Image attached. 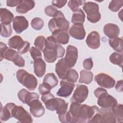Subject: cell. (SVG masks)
<instances>
[{"instance_id":"obj_1","label":"cell","mask_w":123,"mask_h":123,"mask_svg":"<svg viewBox=\"0 0 123 123\" xmlns=\"http://www.w3.org/2000/svg\"><path fill=\"white\" fill-rule=\"evenodd\" d=\"M98 110L95 105L90 106L72 102L69 111L71 115L70 123H88Z\"/></svg>"},{"instance_id":"obj_2","label":"cell","mask_w":123,"mask_h":123,"mask_svg":"<svg viewBox=\"0 0 123 123\" xmlns=\"http://www.w3.org/2000/svg\"><path fill=\"white\" fill-rule=\"evenodd\" d=\"M69 25V22L66 19L63 13L59 10L48 23L49 28L52 33L61 30L66 31Z\"/></svg>"},{"instance_id":"obj_3","label":"cell","mask_w":123,"mask_h":123,"mask_svg":"<svg viewBox=\"0 0 123 123\" xmlns=\"http://www.w3.org/2000/svg\"><path fill=\"white\" fill-rule=\"evenodd\" d=\"M16 78L20 83L30 91L35 90L37 86V80L36 77L25 70H18L16 72Z\"/></svg>"},{"instance_id":"obj_4","label":"cell","mask_w":123,"mask_h":123,"mask_svg":"<svg viewBox=\"0 0 123 123\" xmlns=\"http://www.w3.org/2000/svg\"><path fill=\"white\" fill-rule=\"evenodd\" d=\"M56 42L53 37L49 36L46 38L45 48L43 50L44 60L48 63L54 62L58 58Z\"/></svg>"},{"instance_id":"obj_5","label":"cell","mask_w":123,"mask_h":123,"mask_svg":"<svg viewBox=\"0 0 123 123\" xmlns=\"http://www.w3.org/2000/svg\"><path fill=\"white\" fill-rule=\"evenodd\" d=\"M83 10L87 14V19L92 23H96L101 18V14L99 12L98 5L95 2L88 1L84 4Z\"/></svg>"},{"instance_id":"obj_6","label":"cell","mask_w":123,"mask_h":123,"mask_svg":"<svg viewBox=\"0 0 123 123\" xmlns=\"http://www.w3.org/2000/svg\"><path fill=\"white\" fill-rule=\"evenodd\" d=\"M98 98L97 103L103 109H110L118 104L117 100L111 95L109 94L106 89H103L96 97Z\"/></svg>"},{"instance_id":"obj_7","label":"cell","mask_w":123,"mask_h":123,"mask_svg":"<svg viewBox=\"0 0 123 123\" xmlns=\"http://www.w3.org/2000/svg\"><path fill=\"white\" fill-rule=\"evenodd\" d=\"M8 45L11 48L17 50L19 54H24L26 53L30 48L28 41H24L19 36H14L9 39Z\"/></svg>"},{"instance_id":"obj_8","label":"cell","mask_w":123,"mask_h":123,"mask_svg":"<svg viewBox=\"0 0 123 123\" xmlns=\"http://www.w3.org/2000/svg\"><path fill=\"white\" fill-rule=\"evenodd\" d=\"M3 59L12 62L19 67H24L25 65V61L23 58L19 54L18 52L11 48H8L6 50L2 57H0V61Z\"/></svg>"},{"instance_id":"obj_9","label":"cell","mask_w":123,"mask_h":123,"mask_svg":"<svg viewBox=\"0 0 123 123\" xmlns=\"http://www.w3.org/2000/svg\"><path fill=\"white\" fill-rule=\"evenodd\" d=\"M12 117L19 122L30 123L33 122L31 115L22 106L15 105L12 111Z\"/></svg>"},{"instance_id":"obj_10","label":"cell","mask_w":123,"mask_h":123,"mask_svg":"<svg viewBox=\"0 0 123 123\" xmlns=\"http://www.w3.org/2000/svg\"><path fill=\"white\" fill-rule=\"evenodd\" d=\"M88 95V87L83 85H77L74 90L73 96L71 98V101L77 103H82L87 98Z\"/></svg>"},{"instance_id":"obj_11","label":"cell","mask_w":123,"mask_h":123,"mask_svg":"<svg viewBox=\"0 0 123 123\" xmlns=\"http://www.w3.org/2000/svg\"><path fill=\"white\" fill-rule=\"evenodd\" d=\"M95 80L99 86L108 89L113 87L115 84V80L112 77L102 73L96 75Z\"/></svg>"},{"instance_id":"obj_12","label":"cell","mask_w":123,"mask_h":123,"mask_svg":"<svg viewBox=\"0 0 123 123\" xmlns=\"http://www.w3.org/2000/svg\"><path fill=\"white\" fill-rule=\"evenodd\" d=\"M60 88L56 93L57 95L63 98H67L72 94L75 84L62 79L60 82Z\"/></svg>"},{"instance_id":"obj_13","label":"cell","mask_w":123,"mask_h":123,"mask_svg":"<svg viewBox=\"0 0 123 123\" xmlns=\"http://www.w3.org/2000/svg\"><path fill=\"white\" fill-rule=\"evenodd\" d=\"M78 58L77 49L72 45H69L66 49L65 57L64 58L65 62L70 68L74 67L77 61Z\"/></svg>"},{"instance_id":"obj_14","label":"cell","mask_w":123,"mask_h":123,"mask_svg":"<svg viewBox=\"0 0 123 123\" xmlns=\"http://www.w3.org/2000/svg\"><path fill=\"white\" fill-rule=\"evenodd\" d=\"M28 105L30 107L31 114L35 117H40L45 113V108L39 98L33 100Z\"/></svg>"},{"instance_id":"obj_15","label":"cell","mask_w":123,"mask_h":123,"mask_svg":"<svg viewBox=\"0 0 123 123\" xmlns=\"http://www.w3.org/2000/svg\"><path fill=\"white\" fill-rule=\"evenodd\" d=\"M12 26L15 32L20 34L28 28V22L25 16H17L13 19Z\"/></svg>"},{"instance_id":"obj_16","label":"cell","mask_w":123,"mask_h":123,"mask_svg":"<svg viewBox=\"0 0 123 123\" xmlns=\"http://www.w3.org/2000/svg\"><path fill=\"white\" fill-rule=\"evenodd\" d=\"M18 98L20 101L24 104H27L33 100L37 98H39V95L35 92H30L29 91L25 89H21L18 93Z\"/></svg>"},{"instance_id":"obj_17","label":"cell","mask_w":123,"mask_h":123,"mask_svg":"<svg viewBox=\"0 0 123 123\" xmlns=\"http://www.w3.org/2000/svg\"><path fill=\"white\" fill-rule=\"evenodd\" d=\"M71 68L64 59L62 58L56 64L55 72L60 79H65L67 72Z\"/></svg>"},{"instance_id":"obj_18","label":"cell","mask_w":123,"mask_h":123,"mask_svg":"<svg viewBox=\"0 0 123 123\" xmlns=\"http://www.w3.org/2000/svg\"><path fill=\"white\" fill-rule=\"evenodd\" d=\"M69 34L74 38L83 40L86 36V31L83 25L76 24L71 26L69 29Z\"/></svg>"},{"instance_id":"obj_19","label":"cell","mask_w":123,"mask_h":123,"mask_svg":"<svg viewBox=\"0 0 123 123\" xmlns=\"http://www.w3.org/2000/svg\"><path fill=\"white\" fill-rule=\"evenodd\" d=\"M100 36L97 31H92L87 36L86 42L87 45L91 49H97L100 45Z\"/></svg>"},{"instance_id":"obj_20","label":"cell","mask_w":123,"mask_h":123,"mask_svg":"<svg viewBox=\"0 0 123 123\" xmlns=\"http://www.w3.org/2000/svg\"><path fill=\"white\" fill-rule=\"evenodd\" d=\"M103 32L110 38H113L118 36L120 33V29L117 25L111 23H108L104 25Z\"/></svg>"},{"instance_id":"obj_21","label":"cell","mask_w":123,"mask_h":123,"mask_svg":"<svg viewBox=\"0 0 123 123\" xmlns=\"http://www.w3.org/2000/svg\"><path fill=\"white\" fill-rule=\"evenodd\" d=\"M34 72L38 77H42L45 73L46 64L45 62L41 59L39 58L34 60L33 62Z\"/></svg>"},{"instance_id":"obj_22","label":"cell","mask_w":123,"mask_h":123,"mask_svg":"<svg viewBox=\"0 0 123 123\" xmlns=\"http://www.w3.org/2000/svg\"><path fill=\"white\" fill-rule=\"evenodd\" d=\"M15 104L14 103H7L4 107L1 104L0 120L2 121H6L12 118V111Z\"/></svg>"},{"instance_id":"obj_23","label":"cell","mask_w":123,"mask_h":123,"mask_svg":"<svg viewBox=\"0 0 123 123\" xmlns=\"http://www.w3.org/2000/svg\"><path fill=\"white\" fill-rule=\"evenodd\" d=\"M35 5V2L32 0H21V3L17 6L16 11L19 13H25L29 11L34 8Z\"/></svg>"},{"instance_id":"obj_24","label":"cell","mask_w":123,"mask_h":123,"mask_svg":"<svg viewBox=\"0 0 123 123\" xmlns=\"http://www.w3.org/2000/svg\"><path fill=\"white\" fill-rule=\"evenodd\" d=\"M52 36L57 44H66L69 40V36L66 31H58L52 33Z\"/></svg>"},{"instance_id":"obj_25","label":"cell","mask_w":123,"mask_h":123,"mask_svg":"<svg viewBox=\"0 0 123 123\" xmlns=\"http://www.w3.org/2000/svg\"><path fill=\"white\" fill-rule=\"evenodd\" d=\"M0 16L1 24L3 25H10L14 19L13 13L6 8L0 9Z\"/></svg>"},{"instance_id":"obj_26","label":"cell","mask_w":123,"mask_h":123,"mask_svg":"<svg viewBox=\"0 0 123 123\" xmlns=\"http://www.w3.org/2000/svg\"><path fill=\"white\" fill-rule=\"evenodd\" d=\"M101 112V123H116V119L109 109H104L100 110Z\"/></svg>"},{"instance_id":"obj_27","label":"cell","mask_w":123,"mask_h":123,"mask_svg":"<svg viewBox=\"0 0 123 123\" xmlns=\"http://www.w3.org/2000/svg\"><path fill=\"white\" fill-rule=\"evenodd\" d=\"M85 20V14L82 9H78L76 11L74 12L71 19V22L74 25H83Z\"/></svg>"},{"instance_id":"obj_28","label":"cell","mask_w":123,"mask_h":123,"mask_svg":"<svg viewBox=\"0 0 123 123\" xmlns=\"http://www.w3.org/2000/svg\"><path fill=\"white\" fill-rule=\"evenodd\" d=\"M43 83L47 85L52 89L57 85L58 80L54 73H48L44 77Z\"/></svg>"},{"instance_id":"obj_29","label":"cell","mask_w":123,"mask_h":123,"mask_svg":"<svg viewBox=\"0 0 123 123\" xmlns=\"http://www.w3.org/2000/svg\"><path fill=\"white\" fill-rule=\"evenodd\" d=\"M109 43L110 46L116 51L119 53L123 52V39L122 37H116L110 38Z\"/></svg>"},{"instance_id":"obj_30","label":"cell","mask_w":123,"mask_h":123,"mask_svg":"<svg viewBox=\"0 0 123 123\" xmlns=\"http://www.w3.org/2000/svg\"><path fill=\"white\" fill-rule=\"evenodd\" d=\"M80 77L79 79V83L89 84L92 81L93 78L92 72L86 70H82L80 71Z\"/></svg>"},{"instance_id":"obj_31","label":"cell","mask_w":123,"mask_h":123,"mask_svg":"<svg viewBox=\"0 0 123 123\" xmlns=\"http://www.w3.org/2000/svg\"><path fill=\"white\" fill-rule=\"evenodd\" d=\"M123 106L122 104H117L111 108L112 112L115 116L117 122L122 123L123 121Z\"/></svg>"},{"instance_id":"obj_32","label":"cell","mask_w":123,"mask_h":123,"mask_svg":"<svg viewBox=\"0 0 123 123\" xmlns=\"http://www.w3.org/2000/svg\"><path fill=\"white\" fill-rule=\"evenodd\" d=\"M110 61L114 64H116L122 67L123 62V56L122 53L113 52L109 57Z\"/></svg>"},{"instance_id":"obj_33","label":"cell","mask_w":123,"mask_h":123,"mask_svg":"<svg viewBox=\"0 0 123 123\" xmlns=\"http://www.w3.org/2000/svg\"><path fill=\"white\" fill-rule=\"evenodd\" d=\"M78 78V74L77 71L74 69L71 68L67 72L65 79L63 80H66L68 82L74 83L77 81Z\"/></svg>"},{"instance_id":"obj_34","label":"cell","mask_w":123,"mask_h":123,"mask_svg":"<svg viewBox=\"0 0 123 123\" xmlns=\"http://www.w3.org/2000/svg\"><path fill=\"white\" fill-rule=\"evenodd\" d=\"M46 41V38L44 36H39L37 37L35 39L34 41V45L36 48L43 51L45 48Z\"/></svg>"},{"instance_id":"obj_35","label":"cell","mask_w":123,"mask_h":123,"mask_svg":"<svg viewBox=\"0 0 123 123\" xmlns=\"http://www.w3.org/2000/svg\"><path fill=\"white\" fill-rule=\"evenodd\" d=\"M123 5V0H111L109 5L108 8L113 12H117Z\"/></svg>"},{"instance_id":"obj_36","label":"cell","mask_w":123,"mask_h":123,"mask_svg":"<svg viewBox=\"0 0 123 123\" xmlns=\"http://www.w3.org/2000/svg\"><path fill=\"white\" fill-rule=\"evenodd\" d=\"M31 25L33 29L36 30H40L44 26V21L39 17H35L32 20Z\"/></svg>"},{"instance_id":"obj_37","label":"cell","mask_w":123,"mask_h":123,"mask_svg":"<svg viewBox=\"0 0 123 123\" xmlns=\"http://www.w3.org/2000/svg\"><path fill=\"white\" fill-rule=\"evenodd\" d=\"M0 25H1L0 35L5 37H8L11 36L12 32L11 24L6 25L1 24Z\"/></svg>"},{"instance_id":"obj_38","label":"cell","mask_w":123,"mask_h":123,"mask_svg":"<svg viewBox=\"0 0 123 123\" xmlns=\"http://www.w3.org/2000/svg\"><path fill=\"white\" fill-rule=\"evenodd\" d=\"M86 2L85 0H71L68 1V5L69 8L74 12L76 11L79 8V6L83 5Z\"/></svg>"},{"instance_id":"obj_39","label":"cell","mask_w":123,"mask_h":123,"mask_svg":"<svg viewBox=\"0 0 123 123\" xmlns=\"http://www.w3.org/2000/svg\"><path fill=\"white\" fill-rule=\"evenodd\" d=\"M29 52L34 60L42 58V54L40 50L36 47H32L29 50Z\"/></svg>"},{"instance_id":"obj_40","label":"cell","mask_w":123,"mask_h":123,"mask_svg":"<svg viewBox=\"0 0 123 123\" xmlns=\"http://www.w3.org/2000/svg\"><path fill=\"white\" fill-rule=\"evenodd\" d=\"M58 11V10L52 5H49L47 6L44 9V12L46 15L49 16L53 17L57 13Z\"/></svg>"},{"instance_id":"obj_41","label":"cell","mask_w":123,"mask_h":123,"mask_svg":"<svg viewBox=\"0 0 123 123\" xmlns=\"http://www.w3.org/2000/svg\"><path fill=\"white\" fill-rule=\"evenodd\" d=\"M38 89L40 94L42 95H45L50 92V90L51 89L50 87H49L45 84H43V83L39 85Z\"/></svg>"},{"instance_id":"obj_42","label":"cell","mask_w":123,"mask_h":123,"mask_svg":"<svg viewBox=\"0 0 123 123\" xmlns=\"http://www.w3.org/2000/svg\"><path fill=\"white\" fill-rule=\"evenodd\" d=\"M83 65L85 69L86 70H91L93 66V62L92 58H89L84 60L83 62Z\"/></svg>"},{"instance_id":"obj_43","label":"cell","mask_w":123,"mask_h":123,"mask_svg":"<svg viewBox=\"0 0 123 123\" xmlns=\"http://www.w3.org/2000/svg\"><path fill=\"white\" fill-rule=\"evenodd\" d=\"M67 0H52L51 2L52 6H55L58 8H61L63 7L67 3Z\"/></svg>"},{"instance_id":"obj_44","label":"cell","mask_w":123,"mask_h":123,"mask_svg":"<svg viewBox=\"0 0 123 123\" xmlns=\"http://www.w3.org/2000/svg\"><path fill=\"white\" fill-rule=\"evenodd\" d=\"M21 2L20 0H7L6 1V5L9 7H15L18 5Z\"/></svg>"},{"instance_id":"obj_45","label":"cell","mask_w":123,"mask_h":123,"mask_svg":"<svg viewBox=\"0 0 123 123\" xmlns=\"http://www.w3.org/2000/svg\"><path fill=\"white\" fill-rule=\"evenodd\" d=\"M115 88L116 90L118 92H122L123 91V80L117 81L115 86Z\"/></svg>"},{"instance_id":"obj_46","label":"cell","mask_w":123,"mask_h":123,"mask_svg":"<svg viewBox=\"0 0 123 123\" xmlns=\"http://www.w3.org/2000/svg\"><path fill=\"white\" fill-rule=\"evenodd\" d=\"M8 48L7 46V45L5 43H3L2 42H0V57H2L3 53L5 52L6 50Z\"/></svg>"}]
</instances>
